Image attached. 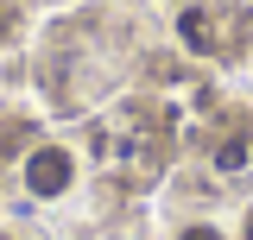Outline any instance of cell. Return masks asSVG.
I'll return each instance as SVG.
<instances>
[{
  "label": "cell",
  "mask_w": 253,
  "mask_h": 240,
  "mask_svg": "<svg viewBox=\"0 0 253 240\" xmlns=\"http://www.w3.org/2000/svg\"><path fill=\"white\" fill-rule=\"evenodd\" d=\"M70 152H57V146H44V152H32L26 158V190L32 196H63L70 190Z\"/></svg>",
  "instance_id": "1"
},
{
  "label": "cell",
  "mask_w": 253,
  "mask_h": 240,
  "mask_svg": "<svg viewBox=\"0 0 253 240\" xmlns=\"http://www.w3.org/2000/svg\"><path fill=\"white\" fill-rule=\"evenodd\" d=\"M247 240H253V215H247Z\"/></svg>",
  "instance_id": "4"
},
{
  "label": "cell",
  "mask_w": 253,
  "mask_h": 240,
  "mask_svg": "<svg viewBox=\"0 0 253 240\" xmlns=\"http://www.w3.org/2000/svg\"><path fill=\"white\" fill-rule=\"evenodd\" d=\"M177 240H221V234H215V228H184Z\"/></svg>",
  "instance_id": "3"
},
{
  "label": "cell",
  "mask_w": 253,
  "mask_h": 240,
  "mask_svg": "<svg viewBox=\"0 0 253 240\" xmlns=\"http://www.w3.org/2000/svg\"><path fill=\"white\" fill-rule=\"evenodd\" d=\"M177 26H184V38L196 44V51H215V32H209V13H184Z\"/></svg>",
  "instance_id": "2"
}]
</instances>
